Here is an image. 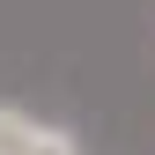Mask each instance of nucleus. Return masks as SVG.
Returning <instances> with one entry per match:
<instances>
[{
    "instance_id": "f257e3e1",
    "label": "nucleus",
    "mask_w": 155,
    "mask_h": 155,
    "mask_svg": "<svg viewBox=\"0 0 155 155\" xmlns=\"http://www.w3.org/2000/svg\"><path fill=\"white\" fill-rule=\"evenodd\" d=\"M0 155H89V148L74 126L37 118L30 104H0Z\"/></svg>"
}]
</instances>
